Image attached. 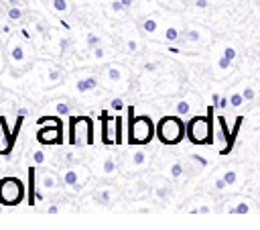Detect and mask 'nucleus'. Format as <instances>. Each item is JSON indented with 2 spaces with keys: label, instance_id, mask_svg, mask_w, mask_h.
Returning a JSON list of instances; mask_svg holds the SVG:
<instances>
[{
  "label": "nucleus",
  "instance_id": "1",
  "mask_svg": "<svg viewBox=\"0 0 260 230\" xmlns=\"http://www.w3.org/2000/svg\"><path fill=\"white\" fill-rule=\"evenodd\" d=\"M130 114V122H128V140L130 145H146L152 140L156 128L152 124V120L148 116H132L134 110L128 108Z\"/></svg>",
  "mask_w": 260,
  "mask_h": 230
},
{
  "label": "nucleus",
  "instance_id": "2",
  "mask_svg": "<svg viewBox=\"0 0 260 230\" xmlns=\"http://www.w3.org/2000/svg\"><path fill=\"white\" fill-rule=\"evenodd\" d=\"M37 140L41 145H61L63 142V124L59 114L57 116H41L37 120Z\"/></svg>",
  "mask_w": 260,
  "mask_h": 230
},
{
  "label": "nucleus",
  "instance_id": "3",
  "mask_svg": "<svg viewBox=\"0 0 260 230\" xmlns=\"http://www.w3.org/2000/svg\"><path fill=\"white\" fill-rule=\"evenodd\" d=\"M185 132H187V128H185L183 120L177 118V116H165L156 124V136L165 145H177V142H181L183 136H185Z\"/></svg>",
  "mask_w": 260,
  "mask_h": 230
},
{
  "label": "nucleus",
  "instance_id": "4",
  "mask_svg": "<svg viewBox=\"0 0 260 230\" xmlns=\"http://www.w3.org/2000/svg\"><path fill=\"white\" fill-rule=\"evenodd\" d=\"M24 183L18 177H4L0 179V204L14 208L24 199Z\"/></svg>",
  "mask_w": 260,
  "mask_h": 230
},
{
  "label": "nucleus",
  "instance_id": "5",
  "mask_svg": "<svg viewBox=\"0 0 260 230\" xmlns=\"http://www.w3.org/2000/svg\"><path fill=\"white\" fill-rule=\"evenodd\" d=\"M69 142L71 145H91L93 142L91 120L87 116H79V118L69 120Z\"/></svg>",
  "mask_w": 260,
  "mask_h": 230
},
{
  "label": "nucleus",
  "instance_id": "6",
  "mask_svg": "<svg viewBox=\"0 0 260 230\" xmlns=\"http://www.w3.org/2000/svg\"><path fill=\"white\" fill-rule=\"evenodd\" d=\"M187 134L191 138L193 145H205L211 142V122L205 116H195L191 118V122L187 124Z\"/></svg>",
  "mask_w": 260,
  "mask_h": 230
},
{
  "label": "nucleus",
  "instance_id": "7",
  "mask_svg": "<svg viewBox=\"0 0 260 230\" xmlns=\"http://www.w3.org/2000/svg\"><path fill=\"white\" fill-rule=\"evenodd\" d=\"M102 140L106 145L122 142V118L120 116H102Z\"/></svg>",
  "mask_w": 260,
  "mask_h": 230
},
{
  "label": "nucleus",
  "instance_id": "8",
  "mask_svg": "<svg viewBox=\"0 0 260 230\" xmlns=\"http://www.w3.org/2000/svg\"><path fill=\"white\" fill-rule=\"evenodd\" d=\"M8 53H10V63L12 65H24L26 63V51H24V45L22 43L12 41Z\"/></svg>",
  "mask_w": 260,
  "mask_h": 230
},
{
  "label": "nucleus",
  "instance_id": "9",
  "mask_svg": "<svg viewBox=\"0 0 260 230\" xmlns=\"http://www.w3.org/2000/svg\"><path fill=\"white\" fill-rule=\"evenodd\" d=\"M63 183H65L67 187L79 189V187H81V183H79V173H77L75 169H67V171L63 173Z\"/></svg>",
  "mask_w": 260,
  "mask_h": 230
},
{
  "label": "nucleus",
  "instance_id": "10",
  "mask_svg": "<svg viewBox=\"0 0 260 230\" xmlns=\"http://www.w3.org/2000/svg\"><path fill=\"white\" fill-rule=\"evenodd\" d=\"M39 185H41V189H45V191H49V189H55V187L59 185V181H57V177H55L53 173H49V171H45V173L41 175V179H39Z\"/></svg>",
  "mask_w": 260,
  "mask_h": 230
},
{
  "label": "nucleus",
  "instance_id": "11",
  "mask_svg": "<svg viewBox=\"0 0 260 230\" xmlns=\"http://www.w3.org/2000/svg\"><path fill=\"white\" fill-rule=\"evenodd\" d=\"M37 173H35V167L28 169V204L35 206V195H37Z\"/></svg>",
  "mask_w": 260,
  "mask_h": 230
},
{
  "label": "nucleus",
  "instance_id": "12",
  "mask_svg": "<svg viewBox=\"0 0 260 230\" xmlns=\"http://www.w3.org/2000/svg\"><path fill=\"white\" fill-rule=\"evenodd\" d=\"M98 88V77L89 75V77H83L77 81V92H89V90H95Z\"/></svg>",
  "mask_w": 260,
  "mask_h": 230
},
{
  "label": "nucleus",
  "instance_id": "13",
  "mask_svg": "<svg viewBox=\"0 0 260 230\" xmlns=\"http://www.w3.org/2000/svg\"><path fill=\"white\" fill-rule=\"evenodd\" d=\"M51 8L59 14H67L71 10V0H51Z\"/></svg>",
  "mask_w": 260,
  "mask_h": 230
},
{
  "label": "nucleus",
  "instance_id": "14",
  "mask_svg": "<svg viewBox=\"0 0 260 230\" xmlns=\"http://www.w3.org/2000/svg\"><path fill=\"white\" fill-rule=\"evenodd\" d=\"M6 16H8V20H10V22H18V20H22L24 12H22V8H20V6H8Z\"/></svg>",
  "mask_w": 260,
  "mask_h": 230
},
{
  "label": "nucleus",
  "instance_id": "15",
  "mask_svg": "<svg viewBox=\"0 0 260 230\" xmlns=\"http://www.w3.org/2000/svg\"><path fill=\"white\" fill-rule=\"evenodd\" d=\"M106 77H108V81L116 83V81H120L122 73H120V69H118L116 65H110V67H108V71H106Z\"/></svg>",
  "mask_w": 260,
  "mask_h": 230
},
{
  "label": "nucleus",
  "instance_id": "16",
  "mask_svg": "<svg viewBox=\"0 0 260 230\" xmlns=\"http://www.w3.org/2000/svg\"><path fill=\"white\" fill-rule=\"evenodd\" d=\"M95 202L102 204V206H108V204L112 202V193H110L108 189H102V191L95 193Z\"/></svg>",
  "mask_w": 260,
  "mask_h": 230
},
{
  "label": "nucleus",
  "instance_id": "17",
  "mask_svg": "<svg viewBox=\"0 0 260 230\" xmlns=\"http://www.w3.org/2000/svg\"><path fill=\"white\" fill-rule=\"evenodd\" d=\"M165 39H167L169 43H175V41H179V39H181V33H179L175 26H169V28L165 31Z\"/></svg>",
  "mask_w": 260,
  "mask_h": 230
},
{
  "label": "nucleus",
  "instance_id": "18",
  "mask_svg": "<svg viewBox=\"0 0 260 230\" xmlns=\"http://www.w3.org/2000/svg\"><path fill=\"white\" fill-rule=\"evenodd\" d=\"M0 136L8 140V147H6V151H4V153H8V151H10V145H12V138L8 136V128H6V122H4V118H0Z\"/></svg>",
  "mask_w": 260,
  "mask_h": 230
},
{
  "label": "nucleus",
  "instance_id": "19",
  "mask_svg": "<svg viewBox=\"0 0 260 230\" xmlns=\"http://www.w3.org/2000/svg\"><path fill=\"white\" fill-rule=\"evenodd\" d=\"M142 31H144V33H154V31H156V20H154V18L142 20Z\"/></svg>",
  "mask_w": 260,
  "mask_h": 230
},
{
  "label": "nucleus",
  "instance_id": "20",
  "mask_svg": "<svg viewBox=\"0 0 260 230\" xmlns=\"http://www.w3.org/2000/svg\"><path fill=\"white\" fill-rule=\"evenodd\" d=\"M47 79H49L51 83H57V81L61 79V69H57V67L49 69V71H47Z\"/></svg>",
  "mask_w": 260,
  "mask_h": 230
},
{
  "label": "nucleus",
  "instance_id": "21",
  "mask_svg": "<svg viewBox=\"0 0 260 230\" xmlns=\"http://www.w3.org/2000/svg\"><path fill=\"white\" fill-rule=\"evenodd\" d=\"M230 212H232V214H248V212H250V206H248L246 202H240L236 208H230Z\"/></svg>",
  "mask_w": 260,
  "mask_h": 230
},
{
  "label": "nucleus",
  "instance_id": "22",
  "mask_svg": "<svg viewBox=\"0 0 260 230\" xmlns=\"http://www.w3.org/2000/svg\"><path fill=\"white\" fill-rule=\"evenodd\" d=\"M71 112V108H69V104H65V102H59L57 106H55V114H59V116H65V114H69Z\"/></svg>",
  "mask_w": 260,
  "mask_h": 230
},
{
  "label": "nucleus",
  "instance_id": "23",
  "mask_svg": "<svg viewBox=\"0 0 260 230\" xmlns=\"http://www.w3.org/2000/svg\"><path fill=\"white\" fill-rule=\"evenodd\" d=\"M171 175H173V177H175V179H179V177H181V175H183V165H181V163H179V161H177V163H173V165H171Z\"/></svg>",
  "mask_w": 260,
  "mask_h": 230
},
{
  "label": "nucleus",
  "instance_id": "24",
  "mask_svg": "<svg viewBox=\"0 0 260 230\" xmlns=\"http://www.w3.org/2000/svg\"><path fill=\"white\" fill-rule=\"evenodd\" d=\"M146 161V155H144V151H136L134 155H132V163L134 165H142Z\"/></svg>",
  "mask_w": 260,
  "mask_h": 230
},
{
  "label": "nucleus",
  "instance_id": "25",
  "mask_svg": "<svg viewBox=\"0 0 260 230\" xmlns=\"http://www.w3.org/2000/svg\"><path fill=\"white\" fill-rule=\"evenodd\" d=\"M114 171H116V161L108 157V159L104 161V173H114Z\"/></svg>",
  "mask_w": 260,
  "mask_h": 230
},
{
  "label": "nucleus",
  "instance_id": "26",
  "mask_svg": "<svg viewBox=\"0 0 260 230\" xmlns=\"http://www.w3.org/2000/svg\"><path fill=\"white\" fill-rule=\"evenodd\" d=\"M177 114H181V116H185V114H189V102H185V100H181V102L177 104Z\"/></svg>",
  "mask_w": 260,
  "mask_h": 230
},
{
  "label": "nucleus",
  "instance_id": "27",
  "mask_svg": "<svg viewBox=\"0 0 260 230\" xmlns=\"http://www.w3.org/2000/svg\"><path fill=\"white\" fill-rule=\"evenodd\" d=\"M242 102H244V96H242V94H234V96L230 98V104H232L234 108H238V106H242Z\"/></svg>",
  "mask_w": 260,
  "mask_h": 230
},
{
  "label": "nucleus",
  "instance_id": "28",
  "mask_svg": "<svg viewBox=\"0 0 260 230\" xmlns=\"http://www.w3.org/2000/svg\"><path fill=\"white\" fill-rule=\"evenodd\" d=\"M32 163H35V165L45 163V153H43V151H35V153H32Z\"/></svg>",
  "mask_w": 260,
  "mask_h": 230
},
{
  "label": "nucleus",
  "instance_id": "29",
  "mask_svg": "<svg viewBox=\"0 0 260 230\" xmlns=\"http://www.w3.org/2000/svg\"><path fill=\"white\" fill-rule=\"evenodd\" d=\"M110 108H112V110H116V112H120V110L124 108V102H122L120 98H114V100L110 102Z\"/></svg>",
  "mask_w": 260,
  "mask_h": 230
},
{
  "label": "nucleus",
  "instance_id": "30",
  "mask_svg": "<svg viewBox=\"0 0 260 230\" xmlns=\"http://www.w3.org/2000/svg\"><path fill=\"white\" fill-rule=\"evenodd\" d=\"M69 47H71V41H69L67 37H63V39L59 41V51H61V53H65Z\"/></svg>",
  "mask_w": 260,
  "mask_h": 230
},
{
  "label": "nucleus",
  "instance_id": "31",
  "mask_svg": "<svg viewBox=\"0 0 260 230\" xmlns=\"http://www.w3.org/2000/svg\"><path fill=\"white\" fill-rule=\"evenodd\" d=\"M236 177H238V175H236V171H228V173L223 175V179H225V183H228V185L236 183Z\"/></svg>",
  "mask_w": 260,
  "mask_h": 230
},
{
  "label": "nucleus",
  "instance_id": "32",
  "mask_svg": "<svg viewBox=\"0 0 260 230\" xmlns=\"http://www.w3.org/2000/svg\"><path fill=\"white\" fill-rule=\"evenodd\" d=\"M112 10H114V12H122V10H126V6L122 4V0H114V2H112Z\"/></svg>",
  "mask_w": 260,
  "mask_h": 230
},
{
  "label": "nucleus",
  "instance_id": "33",
  "mask_svg": "<svg viewBox=\"0 0 260 230\" xmlns=\"http://www.w3.org/2000/svg\"><path fill=\"white\" fill-rule=\"evenodd\" d=\"M87 45L93 49V47H98V45H100V39H98L95 35H87Z\"/></svg>",
  "mask_w": 260,
  "mask_h": 230
},
{
  "label": "nucleus",
  "instance_id": "34",
  "mask_svg": "<svg viewBox=\"0 0 260 230\" xmlns=\"http://www.w3.org/2000/svg\"><path fill=\"white\" fill-rule=\"evenodd\" d=\"M167 195H169V189L167 187H156V197L158 199H165Z\"/></svg>",
  "mask_w": 260,
  "mask_h": 230
},
{
  "label": "nucleus",
  "instance_id": "35",
  "mask_svg": "<svg viewBox=\"0 0 260 230\" xmlns=\"http://www.w3.org/2000/svg\"><path fill=\"white\" fill-rule=\"evenodd\" d=\"M223 55H225V57H228L230 61H234V59H236V49H232V47H228V49L223 51Z\"/></svg>",
  "mask_w": 260,
  "mask_h": 230
},
{
  "label": "nucleus",
  "instance_id": "36",
  "mask_svg": "<svg viewBox=\"0 0 260 230\" xmlns=\"http://www.w3.org/2000/svg\"><path fill=\"white\" fill-rule=\"evenodd\" d=\"M230 63H232V61H230V59H228L225 55H223V57H221V59L217 61V65H219L221 69H228V67H230Z\"/></svg>",
  "mask_w": 260,
  "mask_h": 230
},
{
  "label": "nucleus",
  "instance_id": "37",
  "mask_svg": "<svg viewBox=\"0 0 260 230\" xmlns=\"http://www.w3.org/2000/svg\"><path fill=\"white\" fill-rule=\"evenodd\" d=\"M104 53H106V51H104L100 45H98V47H93V57H95V59H102V57H104Z\"/></svg>",
  "mask_w": 260,
  "mask_h": 230
},
{
  "label": "nucleus",
  "instance_id": "38",
  "mask_svg": "<svg viewBox=\"0 0 260 230\" xmlns=\"http://www.w3.org/2000/svg\"><path fill=\"white\" fill-rule=\"evenodd\" d=\"M242 96H244V100H252V98H254V90H252V88H246V90L242 92Z\"/></svg>",
  "mask_w": 260,
  "mask_h": 230
},
{
  "label": "nucleus",
  "instance_id": "39",
  "mask_svg": "<svg viewBox=\"0 0 260 230\" xmlns=\"http://www.w3.org/2000/svg\"><path fill=\"white\" fill-rule=\"evenodd\" d=\"M187 39L189 41H199V33L197 31H187Z\"/></svg>",
  "mask_w": 260,
  "mask_h": 230
},
{
  "label": "nucleus",
  "instance_id": "40",
  "mask_svg": "<svg viewBox=\"0 0 260 230\" xmlns=\"http://www.w3.org/2000/svg\"><path fill=\"white\" fill-rule=\"evenodd\" d=\"M16 116L26 118V116H28V108H24V106H22V108H18V110H16Z\"/></svg>",
  "mask_w": 260,
  "mask_h": 230
},
{
  "label": "nucleus",
  "instance_id": "41",
  "mask_svg": "<svg viewBox=\"0 0 260 230\" xmlns=\"http://www.w3.org/2000/svg\"><path fill=\"white\" fill-rule=\"evenodd\" d=\"M47 212H49V214H59V206H57V204H51V206L47 208Z\"/></svg>",
  "mask_w": 260,
  "mask_h": 230
},
{
  "label": "nucleus",
  "instance_id": "42",
  "mask_svg": "<svg viewBox=\"0 0 260 230\" xmlns=\"http://www.w3.org/2000/svg\"><path fill=\"white\" fill-rule=\"evenodd\" d=\"M136 47H138V45H136V41H128V45H126V49H128L130 53H132V51H136Z\"/></svg>",
  "mask_w": 260,
  "mask_h": 230
},
{
  "label": "nucleus",
  "instance_id": "43",
  "mask_svg": "<svg viewBox=\"0 0 260 230\" xmlns=\"http://www.w3.org/2000/svg\"><path fill=\"white\" fill-rule=\"evenodd\" d=\"M195 6H199V8H207V0H195Z\"/></svg>",
  "mask_w": 260,
  "mask_h": 230
},
{
  "label": "nucleus",
  "instance_id": "44",
  "mask_svg": "<svg viewBox=\"0 0 260 230\" xmlns=\"http://www.w3.org/2000/svg\"><path fill=\"white\" fill-rule=\"evenodd\" d=\"M225 185H228V183H225V179H219V181L215 183V187H217V189H223Z\"/></svg>",
  "mask_w": 260,
  "mask_h": 230
},
{
  "label": "nucleus",
  "instance_id": "45",
  "mask_svg": "<svg viewBox=\"0 0 260 230\" xmlns=\"http://www.w3.org/2000/svg\"><path fill=\"white\" fill-rule=\"evenodd\" d=\"M144 69H146V71H154V69H156V65H154V63H146V65H144Z\"/></svg>",
  "mask_w": 260,
  "mask_h": 230
},
{
  "label": "nucleus",
  "instance_id": "46",
  "mask_svg": "<svg viewBox=\"0 0 260 230\" xmlns=\"http://www.w3.org/2000/svg\"><path fill=\"white\" fill-rule=\"evenodd\" d=\"M22 0H8V6H20Z\"/></svg>",
  "mask_w": 260,
  "mask_h": 230
},
{
  "label": "nucleus",
  "instance_id": "47",
  "mask_svg": "<svg viewBox=\"0 0 260 230\" xmlns=\"http://www.w3.org/2000/svg\"><path fill=\"white\" fill-rule=\"evenodd\" d=\"M122 4H124V6H126V8H130V6H132V4H134V0H122Z\"/></svg>",
  "mask_w": 260,
  "mask_h": 230
},
{
  "label": "nucleus",
  "instance_id": "48",
  "mask_svg": "<svg viewBox=\"0 0 260 230\" xmlns=\"http://www.w3.org/2000/svg\"><path fill=\"white\" fill-rule=\"evenodd\" d=\"M0 94H2V92H0Z\"/></svg>",
  "mask_w": 260,
  "mask_h": 230
}]
</instances>
